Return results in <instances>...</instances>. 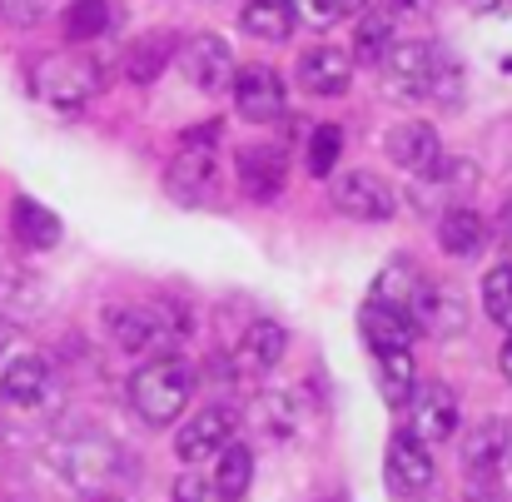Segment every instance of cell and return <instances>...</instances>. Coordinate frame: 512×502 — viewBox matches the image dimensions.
Wrapping results in <instances>:
<instances>
[{"instance_id":"6da1fadb","label":"cell","mask_w":512,"mask_h":502,"mask_svg":"<svg viewBox=\"0 0 512 502\" xmlns=\"http://www.w3.org/2000/svg\"><path fill=\"white\" fill-rule=\"evenodd\" d=\"M378 70L408 100H438V105H458L463 100V65L433 40H398Z\"/></svg>"},{"instance_id":"7a4b0ae2","label":"cell","mask_w":512,"mask_h":502,"mask_svg":"<svg viewBox=\"0 0 512 502\" xmlns=\"http://www.w3.org/2000/svg\"><path fill=\"white\" fill-rule=\"evenodd\" d=\"M194 368L179 358V353H165V358H150L130 373V408L150 423V428H170L174 418H184V403L194 398Z\"/></svg>"},{"instance_id":"3957f363","label":"cell","mask_w":512,"mask_h":502,"mask_svg":"<svg viewBox=\"0 0 512 502\" xmlns=\"http://www.w3.org/2000/svg\"><path fill=\"white\" fill-rule=\"evenodd\" d=\"M30 85H35V95L50 105V110H80L100 85H105V70L90 60V55H80V50H55V55H45V60H35V70H30Z\"/></svg>"},{"instance_id":"277c9868","label":"cell","mask_w":512,"mask_h":502,"mask_svg":"<svg viewBox=\"0 0 512 502\" xmlns=\"http://www.w3.org/2000/svg\"><path fill=\"white\" fill-rule=\"evenodd\" d=\"M219 179V120H204L199 130H189L165 165V189L179 204H199Z\"/></svg>"},{"instance_id":"5b68a950","label":"cell","mask_w":512,"mask_h":502,"mask_svg":"<svg viewBox=\"0 0 512 502\" xmlns=\"http://www.w3.org/2000/svg\"><path fill=\"white\" fill-rule=\"evenodd\" d=\"M110 334L135 358H165L174 343L189 334V324L165 304H125V309L110 314Z\"/></svg>"},{"instance_id":"8992f818","label":"cell","mask_w":512,"mask_h":502,"mask_svg":"<svg viewBox=\"0 0 512 502\" xmlns=\"http://www.w3.org/2000/svg\"><path fill=\"white\" fill-rule=\"evenodd\" d=\"M234 438H239V413L229 403H204L194 418H184V428L174 438V458L194 468L204 458H219Z\"/></svg>"},{"instance_id":"52a82bcc","label":"cell","mask_w":512,"mask_h":502,"mask_svg":"<svg viewBox=\"0 0 512 502\" xmlns=\"http://www.w3.org/2000/svg\"><path fill=\"white\" fill-rule=\"evenodd\" d=\"M408 319H413V334L428 338H458L468 329V304L453 284L443 279H418L413 299H408Z\"/></svg>"},{"instance_id":"ba28073f","label":"cell","mask_w":512,"mask_h":502,"mask_svg":"<svg viewBox=\"0 0 512 502\" xmlns=\"http://www.w3.org/2000/svg\"><path fill=\"white\" fill-rule=\"evenodd\" d=\"M334 209L348 214V219H358V224H383V219H393L398 194H393V184L383 174L348 169L343 179H334Z\"/></svg>"},{"instance_id":"9c48e42d","label":"cell","mask_w":512,"mask_h":502,"mask_svg":"<svg viewBox=\"0 0 512 502\" xmlns=\"http://www.w3.org/2000/svg\"><path fill=\"white\" fill-rule=\"evenodd\" d=\"M229 90H234V110L249 120V125H274L279 115H284V80H279V70H269V65H244V70H234V80H229Z\"/></svg>"},{"instance_id":"30bf717a","label":"cell","mask_w":512,"mask_h":502,"mask_svg":"<svg viewBox=\"0 0 512 502\" xmlns=\"http://www.w3.org/2000/svg\"><path fill=\"white\" fill-rule=\"evenodd\" d=\"M383 473H388V488H393L398 498H423V493H433V483H438L433 453H428L413 433H393L388 458H383Z\"/></svg>"},{"instance_id":"8fae6325","label":"cell","mask_w":512,"mask_h":502,"mask_svg":"<svg viewBox=\"0 0 512 502\" xmlns=\"http://www.w3.org/2000/svg\"><path fill=\"white\" fill-rule=\"evenodd\" d=\"M408 413H413V428H408V433H413L423 448L448 443V438L458 433V398H453L448 383H418L413 398H408Z\"/></svg>"},{"instance_id":"7c38bea8","label":"cell","mask_w":512,"mask_h":502,"mask_svg":"<svg viewBox=\"0 0 512 502\" xmlns=\"http://www.w3.org/2000/svg\"><path fill=\"white\" fill-rule=\"evenodd\" d=\"M179 70H184V80H189L194 90L219 95V90H229V80H234V55H229V45H224L219 35H194V40L179 50Z\"/></svg>"},{"instance_id":"4fadbf2b","label":"cell","mask_w":512,"mask_h":502,"mask_svg":"<svg viewBox=\"0 0 512 502\" xmlns=\"http://www.w3.org/2000/svg\"><path fill=\"white\" fill-rule=\"evenodd\" d=\"M463 468L473 478H503L512 468V418H483L463 438Z\"/></svg>"},{"instance_id":"5bb4252c","label":"cell","mask_w":512,"mask_h":502,"mask_svg":"<svg viewBox=\"0 0 512 502\" xmlns=\"http://www.w3.org/2000/svg\"><path fill=\"white\" fill-rule=\"evenodd\" d=\"M294 80L309 90V95H348V85H353V55L339 50V45H314V50H304L299 55V65H294Z\"/></svg>"},{"instance_id":"9a60e30c","label":"cell","mask_w":512,"mask_h":502,"mask_svg":"<svg viewBox=\"0 0 512 502\" xmlns=\"http://www.w3.org/2000/svg\"><path fill=\"white\" fill-rule=\"evenodd\" d=\"M234 174H239V189L254 204H274L284 194V150H274V145H244L234 155Z\"/></svg>"},{"instance_id":"2e32d148","label":"cell","mask_w":512,"mask_h":502,"mask_svg":"<svg viewBox=\"0 0 512 502\" xmlns=\"http://www.w3.org/2000/svg\"><path fill=\"white\" fill-rule=\"evenodd\" d=\"M284 348H289L284 324H274V319H254V324L244 329V338H239V348H234V373L264 378V373H274V368L284 363Z\"/></svg>"},{"instance_id":"e0dca14e","label":"cell","mask_w":512,"mask_h":502,"mask_svg":"<svg viewBox=\"0 0 512 502\" xmlns=\"http://www.w3.org/2000/svg\"><path fill=\"white\" fill-rule=\"evenodd\" d=\"M45 393H50V363L40 358V353H10L5 363H0V398L5 403H15V408H35V403H45Z\"/></svg>"},{"instance_id":"ac0fdd59","label":"cell","mask_w":512,"mask_h":502,"mask_svg":"<svg viewBox=\"0 0 512 502\" xmlns=\"http://www.w3.org/2000/svg\"><path fill=\"white\" fill-rule=\"evenodd\" d=\"M55 463H60V473H65L70 483L95 488V483H105V478L115 473V443H110V438H80V443H65V448L55 453Z\"/></svg>"},{"instance_id":"d6986e66","label":"cell","mask_w":512,"mask_h":502,"mask_svg":"<svg viewBox=\"0 0 512 502\" xmlns=\"http://www.w3.org/2000/svg\"><path fill=\"white\" fill-rule=\"evenodd\" d=\"M398 45V15L388 5H368L358 15V30H353V65H383L388 50Z\"/></svg>"},{"instance_id":"ffe728a7","label":"cell","mask_w":512,"mask_h":502,"mask_svg":"<svg viewBox=\"0 0 512 502\" xmlns=\"http://www.w3.org/2000/svg\"><path fill=\"white\" fill-rule=\"evenodd\" d=\"M358 334L363 343L373 348V358L378 353H398V348H413V319L403 314V309H383V304H363V314H358Z\"/></svg>"},{"instance_id":"44dd1931","label":"cell","mask_w":512,"mask_h":502,"mask_svg":"<svg viewBox=\"0 0 512 502\" xmlns=\"http://www.w3.org/2000/svg\"><path fill=\"white\" fill-rule=\"evenodd\" d=\"M388 160L393 165H403L408 174H428V169L443 160V145H438V130L433 125H398L393 135H388Z\"/></svg>"},{"instance_id":"7402d4cb","label":"cell","mask_w":512,"mask_h":502,"mask_svg":"<svg viewBox=\"0 0 512 502\" xmlns=\"http://www.w3.org/2000/svg\"><path fill=\"white\" fill-rule=\"evenodd\" d=\"M473 184H478L473 160H448V155H443L438 165L418 179V199H443L448 209H463L468 194H473Z\"/></svg>"},{"instance_id":"603a6c76","label":"cell","mask_w":512,"mask_h":502,"mask_svg":"<svg viewBox=\"0 0 512 502\" xmlns=\"http://www.w3.org/2000/svg\"><path fill=\"white\" fill-rule=\"evenodd\" d=\"M438 244H443V254H453V259H478L483 244H488V224H483V214H478L473 204H463V209H443V219H438Z\"/></svg>"},{"instance_id":"cb8c5ba5","label":"cell","mask_w":512,"mask_h":502,"mask_svg":"<svg viewBox=\"0 0 512 502\" xmlns=\"http://www.w3.org/2000/svg\"><path fill=\"white\" fill-rule=\"evenodd\" d=\"M10 229H15V244L20 249H30V254H45V249H55L60 244V219L40 204V199H15V209H10Z\"/></svg>"},{"instance_id":"d4e9b609","label":"cell","mask_w":512,"mask_h":502,"mask_svg":"<svg viewBox=\"0 0 512 502\" xmlns=\"http://www.w3.org/2000/svg\"><path fill=\"white\" fill-rule=\"evenodd\" d=\"M239 25H244V35L279 45V40L294 35L299 20H294V5H289V0H244V5H239Z\"/></svg>"},{"instance_id":"484cf974","label":"cell","mask_w":512,"mask_h":502,"mask_svg":"<svg viewBox=\"0 0 512 502\" xmlns=\"http://www.w3.org/2000/svg\"><path fill=\"white\" fill-rule=\"evenodd\" d=\"M378 388L388 408H408L413 388H418V368H413V348L398 353H378Z\"/></svg>"},{"instance_id":"4316f807","label":"cell","mask_w":512,"mask_h":502,"mask_svg":"<svg viewBox=\"0 0 512 502\" xmlns=\"http://www.w3.org/2000/svg\"><path fill=\"white\" fill-rule=\"evenodd\" d=\"M214 488H219V498L224 502H239L249 493V483H254V453L234 438L224 453H219V468H214V478H209Z\"/></svg>"},{"instance_id":"83f0119b","label":"cell","mask_w":512,"mask_h":502,"mask_svg":"<svg viewBox=\"0 0 512 502\" xmlns=\"http://www.w3.org/2000/svg\"><path fill=\"white\" fill-rule=\"evenodd\" d=\"M170 55H174V35H145V40H135L130 55H125V80L130 85H155Z\"/></svg>"},{"instance_id":"f1b7e54d","label":"cell","mask_w":512,"mask_h":502,"mask_svg":"<svg viewBox=\"0 0 512 502\" xmlns=\"http://www.w3.org/2000/svg\"><path fill=\"white\" fill-rule=\"evenodd\" d=\"M418 279H423V274H418L408 259H393V264H383V274L373 279L368 304H383V309H403V314H408V299H413Z\"/></svg>"},{"instance_id":"f546056e","label":"cell","mask_w":512,"mask_h":502,"mask_svg":"<svg viewBox=\"0 0 512 502\" xmlns=\"http://www.w3.org/2000/svg\"><path fill=\"white\" fill-rule=\"evenodd\" d=\"M115 25V0H75L65 5V35L70 40H95Z\"/></svg>"},{"instance_id":"4dcf8cb0","label":"cell","mask_w":512,"mask_h":502,"mask_svg":"<svg viewBox=\"0 0 512 502\" xmlns=\"http://www.w3.org/2000/svg\"><path fill=\"white\" fill-rule=\"evenodd\" d=\"M289 5H294V20H304L314 30H329L343 15H363L373 0H289Z\"/></svg>"},{"instance_id":"1f68e13d","label":"cell","mask_w":512,"mask_h":502,"mask_svg":"<svg viewBox=\"0 0 512 502\" xmlns=\"http://www.w3.org/2000/svg\"><path fill=\"white\" fill-rule=\"evenodd\" d=\"M339 160H343V130L339 125H314V135H309V155H304L309 174H314V179H329Z\"/></svg>"},{"instance_id":"d6a6232c","label":"cell","mask_w":512,"mask_h":502,"mask_svg":"<svg viewBox=\"0 0 512 502\" xmlns=\"http://www.w3.org/2000/svg\"><path fill=\"white\" fill-rule=\"evenodd\" d=\"M483 309H488V319L498 329L512 334V264L488 269V279H483Z\"/></svg>"},{"instance_id":"836d02e7","label":"cell","mask_w":512,"mask_h":502,"mask_svg":"<svg viewBox=\"0 0 512 502\" xmlns=\"http://www.w3.org/2000/svg\"><path fill=\"white\" fill-rule=\"evenodd\" d=\"M264 423H269V433L284 443V438H294L299 433V398L294 393H269L264 398Z\"/></svg>"},{"instance_id":"e575fe53","label":"cell","mask_w":512,"mask_h":502,"mask_svg":"<svg viewBox=\"0 0 512 502\" xmlns=\"http://www.w3.org/2000/svg\"><path fill=\"white\" fill-rule=\"evenodd\" d=\"M55 10V0H0V20H10V25H40L45 15Z\"/></svg>"},{"instance_id":"d590c367","label":"cell","mask_w":512,"mask_h":502,"mask_svg":"<svg viewBox=\"0 0 512 502\" xmlns=\"http://www.w3.org/2000/svg\"><path fill=\"white\" fill-rule=\"evenodd\" d=\"M174 502H224V498H219V488H214L209 478L179 473V478H174Z\"/></svg>"},{"instance_id":"8d00e7d4","label":"cell","mask_w":512,"mask_h":502,"mask_svg":"<svg viewBox=\"0 0 512 502\" xmlns=\"http://www.w3.org/2000/svg\"><path fill=\"white\" fill-rule=\"evenodd\" d=\"M498 239H503V254H508V264H512V199L503 204V214H498Z\"/></svg>"},{"instance_id":"74e56055","label":"cell","mask_w":512,"mask_h":502,"mask_svg":"<svg viewBox=\"0 0 512 502\" xmlns=\"http://www.w3.org/2000/svg\"><path fill=\"white\" fill-rule=\"evenodd\" d=\"M388 10H393V15H428L433 0H388Z\"/></svg>"},{"instance_id":"f35d334b","label":"cell","mask_w":512,"mask_h":502,"mask_svg":"<svg viewBox=\"0 0 512 502\" xmlns=\"http://www.w3.org/2000/svg\"><path fill=\"white\" fill-rule=\"evenodd\" d=\"M468 502H503V493L493 488V478H478V488L468 493Z\"/></svg>"},{"instance_id":"ab89813d","label":"cell","mask_w":512,"mask_h":502,"mask_svg":"<svg viewBox=\"0 0 512 502\" xmlns=\"http://www.w3.org/2000/svg\"><path fill=\"white\" fill-rule=\"evenodd\" d=\"M498 368H503V378L512 383V334H508V343H503V353H498Z\"/></svg>"},{"instance_id":"60d3db41","label":"cell","mask_w":512,"mask_h":502,"mask_svg":"<svg viewBox=\"0 0 512 502\" xmlns=\"http://www.w3.org/2000/svg\"><path fill=\"white\" fill-rule=\"evenodd\" d=\"M5 348H10V329L0 324V363H5Z\"/></svg>"},{"instance_id":"b9f144b4","label":"cell","mask_w":512,"mask_h":502,"mask_svg":"<svg viewBox=\"0 0 512 502\" xmlns=\"http://www.w3.org/2000/svg\"><path fill=\"white\" fill-rule=\"evenodd\" d=\"M95 502H125V498H110V493H105V498H95Z\"/></svg>"}]
</instances>
